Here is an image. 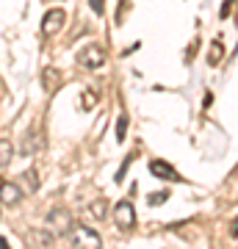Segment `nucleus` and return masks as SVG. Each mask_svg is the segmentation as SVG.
<instances>
[{"mask_svg": "<svg viewBox=\"0 0 238 249\" xmlns=\"http://www.w3.org/2000/svg\"><path fill=\"white\" fill-rule=\"evenodd\" d=\"M106 211H108L106 199H94V202L89 205V216H94V219H106Z\"/></svg>", "mask_w": 238, "mask_h": 249, "instance_id": "12", "label": "nucleus"}, {"mask_svg": "<svg viewBox=\"0 0 238 249\" xmlns=\"http://www.w3.org/2000/svg\"><path fill=\"white\" fill-rule=\"evenodd\" d=\"M78 64L83 70H100L106 64V50L100 45H86L78 50Z\"/></svg>", "mask_w": 238, "mask_h": 249, "instance_id": "2", "label": "nucleus"}, {"mask_svg": "<svg viewBox=\"0 0 238 249\" xmlns=\"http://www.w3.org/2000/svg\"><path fill=\"white\" fill-rule=\"evenodd\" d=\"M114 222L119 230H133L136 227V208H133L128 199L114 205Z\"/></svg>", "mask_w": 238, "mask_h": 249, "instance_id": "4", "label": "nucleus"}, {"mask_svg": "<svg viewBox=\"0 0 238 249\" xmlns=\"http://www.w3.org/2000/svg\"><path fill=\"white\" fill-rule=\"evenodd\" d=\"M150 172L155 175V178L161 180H180V175H177V169L172 166V163H166V160H150Z\"/></svg>", "mask_w": 238, "mask_h": 249, "instance_id": "8", "label": "nucleus"}, {"mask_svg": "<svg viewBox=\"0 0 238 249\" xmlns=\"http://www.w3.org/2000/svg\"><path fill=\"white\" fill-rule=\"evenodd\" d=\"M42 83H44V91L53 94V91L61 86V72L55 70V67H47V70L42 72Z\"/></svg>", "mask_w": 238, "mask_h": 249, "instance_id": "9", "label": "nucleus"}, {"mask_svg": "<svg viewBox=\"0 0 238 249\" xmlns=\"http://www.w3.org/2000/svg\"><path fill=\"white\" fill-rule=\"evenodd\" d=\"M72 249H103V238L100 232H94L89 224H75L70 232Z\"/></svg>", "mask_w": 238, "mask_h": 249, "instance_id": "1", "label": "nucleus"}, {"mask_svg": "<svg viewBox=\"0 0 238 249\" xmlns=\"http://www.w3.org/2000/svg\"><path fill=\"white\" fill-rule=\"evenodd\" d=\"M89 6H92V11H94V14H103V11H106V3H103V0H89Z\"/></svg>", "mask_w": 238, "mask_h": 249, "instance_id": "17", "label": "nucleus"}, {"mask_svg": "<svg viewBox=\"0 0 238 249\" xmlns=\"http://www.w3.org/2000/svg\"><path fill=\"white\" fill-rule=\"evenodd\" d=\"M11 155H14V147H11L9 139H0V169H6L11 163Z\"/></svg>", "mask_w": 238, "mask_h": 249, "instance_id": "10", "label": "nucleus"}, {"mask_svg": "<svg viewBox=\"0 0 238 249\" xmlns=\"http://www.w3.org/2000/svg\"><path fill=\"white\" fill-rule=\"evenodd\" d=\"M64 22H67V14H64L61 9H50L42 19V34L44 36H55L64 28Z\"/></svg>", "mask_w": 238, "mask_h": 249, "instance_id": "5", "label": "nucleus"}, {"mask_svg": "<svg viewBox=\"0 0 238 249\" xmlns=\"http://www.w3.org/2000/svg\"><path fill=\"white\" fill-rule=\"evenodd\" d=\"M166 196H169V191H155V194L147 196V202L155 208V205H164V202H166Z\"/></svg>", "mask_w": 238, "mask_h": 249, "instance_id": "15", "label": "nucleus"}, {"mask_svg": "<svg viewBox=\"0 0 238 249\" xmlns=\"http://www.w3.org/2000/svg\"><path fill=\"white\" fill-rule=\"evenodd\" d=\"M94 106H97V91L83 89V94H80V111H92Z\"/></svg>", "mask_w": 238, "mask_h": 249, "instance_id": "11", "label": "nucleus"}, {"mask_svg": "<svg viewBox=\"0 0 238 249\" xmlns=\"http://www.w3.org/2000/svg\"><path fill=\"white\" fill-rule=\"evenodd\" d=\"M25 180H28V191H36L39 188V175H36V169H28Z\"/></svg>", "mask_w": 238, "mask_h": 249, "instance_id": "16", "label": "nucleus"}, {"mask_svg": "<svg viewBox=\"0 0 238 249\" xmlns=\"http://www.w3.org/2000/svg\"><path fill=\"white\" fill-rule=\"evenodd\" d=\"M47 227H50V232L53 235H67V232H72V216L70 211H64V208H53L50 213H47Z\"/></svg>", "mask_w": 238, "mask_h": 249, "instance_id": "3", "label": "nucleus"}, {"mask_svg": "<svg viewBox=\"0 0 238 249\" xmlns=\"http://www.w3.org/2000/svg\"><path fill=\"white\" fill-rule=\"evenodd\" d=\"M230 235H233V238H238V216H236V222H233V227H230Z\"/></svg>", "mask_w": 238, "mask_h": 249, "instance_id": "18", "label": "nucleus"}, {"mask_svg": "<svg viewBox=\"0 0 238 249\" xmlns=\"http://www.w3.org/2000/svg\"><path fill=\"white\" fill-rule=\"evenodd\" d=\"M44 147V139L39 136L36 127H31L25 136H22V155H36V152Z\"/></svg>", "mask_w": 238, "mask_h": 249, "instance_id": "7", "label": "nucleus"}, {"mask_svg": "<svg viewBox=\"0 0 238 249\" xmlns=\"http://www.w3.org/2000/svg\"><path fill=\"white\" fill-rule=\"evenodd\" d=\"M19 199H22V188L14 183H0V205L14 208V205H19Z\"/></svg>", "mask_w": 238, "mask_h": 249, "instance_id": "6", "label": "nucleus"}, {"mask_svg": "<svg viewBox=\"0 0 238 249\" xmlns=\"http://www.w3.org/2000/svg\"><path fill=\"white\" fill-rule=\"evenodd\" d=\"M0 249H11V247H9V241L3 238V235H0Z\"/></svg>", "mask_w": 238, "mask_h": 249, "instance_id": "19", "label": "nucleus"}, {"mask_svg": "<svg viewBox=\"0 0 238 249\" xmlns=\"http://www.w3.org/2000/svg\"><path fill=\"white\" fill-rule=\"evenodd\" d=\"M125 136H128V116L119 114V119H116V142H125Z\"/></svg>", "mask_w": 238, "mask_h": 249, "instance_id": "14", "label": "nucleus"}, {"mask_svg": "<svg viewBox=\"0 0 238 249\" xmlns=\"http://www.w3.org/2000/svg\"><path fill=\"white\" fill-rule=\"evenodd\" d=\"M221 55H224V47H221V42L216 39V42H211V50H208V64H219Z\"/></svg>", "mask_w": 238, "mask_h": 249, "instance_id": "13", "label": "nucleus"}]
</instances>
